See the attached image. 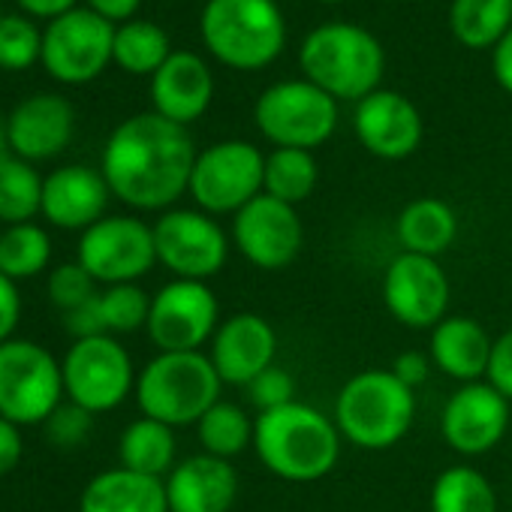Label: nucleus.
<instances>
[{"mask_svg":"<svg viewBox=\"0 0 512 512\" xmlns=\"http://www.w3.org/2000/svg\"><path fill=\"white\" fill-rule=\"evenodd\" d=\"M278 356V335L272 323L260 314H232L226 317L211 344H208V359L226 386H241L253 377H260L266 368L275 365Z\"/></svg>","mask_w":512,"mask_h":512,"instance_id":"nucleus-18","label":"nucleus"},{"mask_svg":"<svg viewBox=\"0 0 512 512\" xmlns=\"http://www.w3.org/2000/svg\"><path fill=\"white\" fill-rule=\"evenodd\" d=\"M320 181V166L311 151L302 148H275L266 154V178H263V193L299 205L305 202Z\"/></svg>","mask_w":512,"mask_h":512,"instance_id":"nucleus-32","label":"nucleus"},{"mask_svg":"<svg viewBox=\"0 0 512 512\" xmlns=\"http://www.w3.org/2000/svg\"><path fill=\"white\" fill-rule=\"evenodd\" d=\"M43 58V34L25 16H0V67L28 70Z\"/></svg>","mask_w":512,"mask_h":512,"instance_id":"nucleus-36","label":"nucleus"},{"mask_svg":"<svg viewBox=\"0 0 512 512\" xmlns=\"http://www.w3.org/2000/svg\"><path fill=\"white\" fill-rule=\"evenodd\" d=\"M76 263L97 284H136L157 263L154 229L139 217H103L82 232Z\"/></svg>","mask_w":512,"mask_h":512,"instance_id":"nucleus-10","label":"nucleus"},{"mask_svg":"<svg viewBox=\"0 0 512 512\" xmlns=\"http://www.w3.org/2000/svg\"><path fill=\"white\" fill-rule=\"evenodd\" d=\"M220 386L208 353H160L136 377V404L169 428L196 425L220 401Z\"/></svg>","mask_w":512,"mask_h":512,"instance_id":"nucleus-6","label":"nucleus"},{"mask_svg":"<svg viewBox=\"0 0 512 512\" xmlns=\"http://www.w3.org/2000/svg\"><path fill=\"white\" fill-rule=\"evenodd\" d=\"M341 440L335 419L302 401L253 419L256 458L287 482H317L332 473L341 458Z\"/></svg>","mask_w":512,"mask_h":512,"instance_id":"nucleus-2","label":"nucleus"},{"mask_svg":"<svg viewBox=\"0 0 512 512\" xmlns=\"http://www.w3.org/2000/svg\"><path fill=\"white\" fill-rule=\"evenodd\" d=\"M199 443L214 458H235L247 446H253V422L247 413L232 401H217L199 422H196Z\"/></svg>","mask_w":512,"mask_h":512,"instance_id":"nucleus-34","label":"nucleus"},{"mask_svg":"<svg viewBox=\"0 0 512 512\" xmlns=\"http://www.w3.org/2000/svg\"><path fill=\"white\" fill-rule=\"evenodd\" d=\"M94 428V413H88L85 407L67 401L61 404L49 419H46V434L55 446H64V449H73L79 443H85V437L91 434Z\"/></svg>","mask_w":512,"mask_h":512,"instance_id":"nucleus-39","label":"nucleus"},{"mask_svg":"<svg viewBox=\"0 0 512 512\" xmlns=\"http://www.w3.org/2000/svg\"><path fill=\"white\" fill-rule=\"evenodd\" d=\"M299 64L305 79L338 103H359L380 88L386 73V49L362 25L326 22L302 40Z\"/></svg>","mask_w":512,"mask_h":512,"instance_id":"nucleus-3","label":"nucleus"},{"mask_svg":"<svg viewBox=\"0 0 512 512\" xmlns=\"http://www.w3.org/2000/svg\"><path fill=\"white\" fill-rule=\"evenodd\" d=\"M199 31L208 52L232 70H263L287 43V22L275 0H208Z\"/></svg>","mask_w":512,"mask_h":512,"instance_id":"nucleus-5","label":"nucleus"},{"mask_svg":"<svg viewBox=\"0 0 512 512\" xmlns=\"http://www.w3.org/2000/svg\"><path fill=\"white\" fill-rule=\"evenodd\" d=\"M214 97V76L193 52H172L169 61L151 76L154 112L187 127L202 118Z\"/></svg>","mask_w":512,"mask_h":512,"instance_id":"nucleus-23","label":"nucleus"},{"mask_svg":"<svg viewBox=\"0 0 512 512\" xmlns=\"http://www.w3.org/2000/svg\"><path fill=\"white\" fill-rule=\"evenodd\" d=\"M332 419L347 443L380 452L407 437L416 419V392L389 368H371L344 383Z\"/></svg>","mask_w":512,"mask_h":512,"instance_id":"nucleus-4","label":"nucleus"},{"mask_svg":"<svg viewBox=\"0 0 512 512\" xmlns=\"http://www.w3.org/2000/svg\"><path fill=\"white\" fill-rule=\"evenodd\" d=\"M383 302L401 326L434 329L449 308V278L431 256L401 250L383 275Z\"/></svg>","mask_w":512,"mask_h":512,"instance_id":"nucleus-16","label":"nucleus"},{"mask_svg":"<svg viewBox=\"0 0 512 512\" xmlns=\"http://www.w3.org/2000/svg\"><path fill=\"white\" fill-rule=\"evenodd\" d=\"M253 121L275 148L314 151L338 127V100L308 79H284L260 94Z\"/></svg>","mask_w":512,"mask_h":512,"instance_id":"nucleus-7","label":"nucleus"},{"mask_svg":"<svg viewBox=\"0 0 512 512\" xmlns=\"http://www.w3.org/2000/svg\"><path fill=\"white\" fill-rule=\"evenodd\" d=\"M247 398H250V404L260 410V413L287 407V404L296 401V380L284 368L272 365L260 377H253L247 383Z\"/></svg>","mask_w":512,"mask_h":512,"instance_id":"nucleus-38","label":"nucleus"},{"mask_svg":"<svg viewBox=\"0 0 512 512\" xmlns=\"http://www.w3.org/2000/svg\"><path fill=\"white\" fill-rule=\"evenodd\" d=\"M431 368H434V362H431V356H425V353H419V350H407V353H401L395 362H392V374L407 386V389H419L428 377H431Z\"/></svg>","mask_w":512,"mask_h":512,"instance_id":"nucleus-43","label":"nucleus"},{"mask_svg":"<svg viewBox=\"0 0 512 512\" xmlns=\"http://www.w3.org/2000/svg\"><path fill=\"white\" fill-rule=\"evenodd\" d=\"M115 28L94 10H70L43 34V64L67 85L97 79L112 61Z\"/></svg>","mask_w":512,"mask_h":512,"instance_id":"nucleus-15","label":"nucleus"},{"mask_svg":"<svg viewBox=\"0 0 512 512\" xmlns=\"http://www.w3.org/2000/svg\"><path fill=\"white\" fill-rule=\"evenodd\" d=\"M52 260V238L37 223H16L0 232V275L25 281L40 275Z\"/></svg>","mask_w":512,"mask_h":512,"instance_id":"nucleus-33","label":"nucleus"},{"mask_svg":"<svg viewBox=\"0 0 512 512\" xmlns=\"http://www.w3.org/2000/svg\"><path fill=\"white\" fill-rule=\"evenodd\" d=\"M64 326H67V332H70L76 341L109 335V332H106V323H103V311H100V296H94L88 305H82V308L64 314Z\"/></svg>","mask_w":512,"mask_h":512,"instance_id":"nucleus-41","label":"nucleus"},{"mask_svg":"<svg viewBox=\"0 0 512 512\" xmlns=\"http://www.w3.org/2000/svg\"><path fill=\"white\" fill-rule=\"evenodd\" d=\"M491 70H494V79L497 85L512 94V28L503 34V40L491 49Z\"/></svg>","mask_w":512,"mask_h":512,"instance_id":"nucleus-45","label":"nucleus"},{"mask_svg":"<svg viewBox=\"0 0 512 512\" xmlns=\"http://www.w3.org/2000/svg\"><path fill=\"white\" fill-rule=\"evenodd\" d=\"M196 145L187 127L142 112L115 127L103 148V178L124 205L163 211L190 190Z\"/></svg>","mask_w":512,"mask_h":512,"instance_id":"nucleus-1","label":"nucleus"},{"mask_svg":"<svg viewBox=\"0 0 512 512\" xmlns=\"http://www.w3.org/2000/svg\"><path fill=\"white\" fill-rule=\"evenodd\" d=\"M61 371L67 398L88 413L115 410L136 389L133 359L112 335L73 341L61 362Z\"/></svg>","mask_w":512,"mask_h":512,"instance_id":"nucleus-11","label":"nucleus"},{"mask_svg":"<svg viewBox=\"0 0 512 512\" xmlns=\"http://www.w3.org/2000/svg\"><path fill=\"white\" fill-rule=\"evenodd\" d=\"M0 232H4V229H0Z\"/></svg>","mask_w":512,"mask_h":512,"instance_id":"nucleus-50","label":"nucleus"},{"mask_svg":"<svg viewBox=\"0 0 512 512\" xmlns=\"http://www.w3.org/2000/svg\"><path fill=\"white\" fill-rule=\"evenodd\" d=\"M266 154L244 142H214L196 154L190 175V196L205 214H238L247 202L263 193Z\"/></svg>","mask_w":512,"mask_h":512,"instance_id":"nucleus-9","label":"nucleus"},{"mask_svg":"<svg viewBox=\"0 0 512 512\" xmlns=\"http://www.w3.org/2000/svg\"><path fill=\"white\" fill-rule=\"evenodd\" d=\"M97 293V281L79 266V263H64L49 275V299L61 314H70L82 305H88Z\"/></svg>","mask_w":512,"mask_h":512,"instance_id":"nucleus-37","label":"nucleus"},{"mask_svg":"<svg viewBox=\"0 0 512 512\" xmlns=\"http://www.w3.org/2000/svg\"><path fill=\"white\" fill-rule=\"evenodd\" d=\"M142 0H88V10L100 13L109 22H130Z\"/></svg>","mask_w":512,"mask_h":512,"instance_id":"nucleus-46","label":"nucleus"},{"mask_svg":"<svg viewBox=\"0 0 512 512\" xmlns=\"http://www.w3.org/2000/svg\"><path fill=\"white\" fill-rule=\"evenodd\" d=\"M491 344L488 332L473 317H443L431 329L428 356L446 377L464 383H479L488 374L491 362Z\"/></svg>","mask_w":512,"mask_h":512,"instance_id":"nucleus-24","label":"nucleus"},{"mask_svg":"<svg viewBox=\"0 0 512 512\" xmlns=\"http://www.w3.org/2000/svg\"><path fill=\"white\" fill-rule=\"evenodd\" d=\"M220 326L217 296L205 281H169L157 290L148 311V338L160 353H193L211 344Z\"/></svg>","mask_w":512,"mask_h":512,"instance_id":"nucleus-13","label":"nucleus"},{"mask_svg":"<svg viewBox=\"0 0 512 512\" xmlns=\"http://www.w3.org/2000/svg\"><path fill=\"white\" fill-rule=\"evenodd\" d=\"M19 317H22V296L16 290V281L0 275V344L13 341Z\"/></svg>","mask_w":512,"mask_h":512,"instance_id":"nucleus-42","label":"nucleus"},{"mask_svg":"<svg viewBox=\"0 0 512 512\" xmlns=\"http://www.w3.org/2000/svg\"><path fill=\"white\" fill-rule=\"evenodd\" d=\"M7 148H10V142H7V124L0 121V157L7 154Z\"/></svg>","mask_w":512,"mask_h":512,"instance_id":"nucleus-48","label":"nucleus"},{"mask_svg":"<svg viewBox=\"0 0 512 512\" xmlns=\"http://www.w3.org/2000/svg\"><path fill=\"white\" fill-rule=\"evenodd\" d=\"M449 28L467 49H494L512 28V0H452Z\"/></svg>","mask_w":512,"mask_h":512,"instance_id":"nucleus-28","label":"nucleus"},{"mask_svg":"<svg viewBox=\"0 0 512 512\" xmlns=\"http://www.w3.org/2000/svg\"><path fill=\"white\" fill-rule=\"evenodd\" d=\"M509 428V401L485 380L464 383L443 407L440 431L458 455H482L494 449Z\"/></svg>","mask_w":512,"mask_h":512,"instance_id":"nucleus-17","label":"nucleus"},{"mask_svg":"<svg viewBox=\"0 0 512 512\" xmlns=\"http://www.w3.org/2000/svg\"><path fill=\"white\" fill-rule=\"evenodd\" d=\"M431 512H497V494L485 473L455 464L434 479Z\"/></svg>","mask_w":512,"mask_h":512,"instance_id":"nucleus-30","label":"nucleus"},{"mask_svg":"<svg viewBox=\"0 0 512 512\" xmlns=\"http://www.w3.org/2000/svg\"><path fill=\"white\" fill-rule=\"evenodd\" d=\"M43 211V178L40 172L16 157H0V223H31Z\"/></svg>","mask_w":512,"mask_h":512,"instance_id":"nucleus-31","label":"nucleus"},{"mask_svg":"<svg viewBox=\"0 0 512 512\" xmlns=\"http://www.w3.org/2000/svg\"><path fill=\"white\" fill-rule=\"evenodd\" d=\"M455 235H458V217L437 196L413 199L398 214V241L404 253H419L437 260L440 253L449 250Z\"/></svg>","mask_w":512,"mask_h":512,"instance_id":"nucleus-26","label":"nucleus"},{"mask_svg":"<svg viewBox=\"0 0 512 512\" xmlns=\"http://www.w3.org/2000/svg\"><path fill=\"white\" fill-rule=\"evenodd\" d=\"M320 4H344V0H320Z\"/></svg>","mask_w":512,"mask_h":512,"instance_id":"nucleus-49","label":"nucleus"},{"mask_svg":"<svg viewBox=\"0 0 512 512\" xmlns=\"http://www.w3.org/2000/svg\"><path fill=\"white\" fill-rule=\"evenodd\" d=\"M232 244L256 269L281 272L296 263L305 244V226L296 205L260 193L232 214Z\"/></svg>","mask_w":512,"mask_h":512,"instance_id":"nucleus-14","label":"nucleus"},{"mask_svg":"<svg viewBox=\"0 0 512 512\" xmlns=\"http://www.w3.org/2000/svg\"><path fill=\"white\" fill-rule=\"evenodd\" d=\"M22 449H25V446H22V431H19V425L0 416V476L10 473V470L19 464Z\"/></svg>","mask_w":512,"mask_h":512,"instance_id":"nucleus-44","label":"nucleus"},{"mask_svg":"<svg viewBox=\"0 0 512 512\" xmlns=\"http://www.w3.org/2000/svg\"><path fill=\"white\" fill-rule=\"evenodd\" d=\"M353 130L368 154L380 160H404L419 148L425 124L413 100L398 91L377 88L356 103Z\"/></svg>","mask_w":512,"mask_h":512,"instance_id":"nucleus-19","label":"nucleus"},{"mask_svg":"<svg viewBox=\"0 0 512 512\" xmlns=\"http://www.w3.org/2000/svg\"><path fill=\"white\" fill-rule=\"evenodd\" d=\"M485 380L506 398L512 401V329H506L500 338L491 344V362Z\"/></svg>","mask_w":512,"mask_h":512,"instance_id":"nucleus-40","label":"nucleus"},{"mask_svg":"<svg viewBox=\"0 0 512 512\" xmlns=\"http://www.w3.org/2000/svg\"><path fill=\"white\" fill-rule=\"evenodd\" d=\"M154 229L157 263L181 281L214 278L229 256V238L223 226L196 208L163 211Z\"/></svg>","mask_w":512,"mask_h":512,"instance_id":"nucleus-12","label":"nucleus"},{"mask_svg":"<svg viewBox=\"0 0 512 512\" xmlns=\"http://www.w3.org/2000/svg\"><path fill=\"white\" fill-rule=\"evenodd\" d=\"M100 311L106 332L112 335H130L142 326H148L151 299L139 284H115L100 293Z\"/></svg>","mask_w":512,"mask_h":512,"instance_id":"nucleus-35","label":"nucleus"},{"mask_svg":"<svg viewBox=\"0 0 512 512\" xmlns=\"http://www.w3.org/2000/svg\"><path fill=\"white\" fill-rule=\"evenodd\" d=\"M118 458H121V467H127V470L163 479L175 467L172 464L175 461V434L169 425L142 416L124 428V434L118 440Z\"/></svg>","mask_w":512,"mask_h":512,"instance_id":"nucleus-27","label":"nucleus"},{"mask_svg":"<svg viewBox=\"0 0 512 512\" xmlns=\"http://www.w3.org/2000/svg\"><path fill=\"white\" fill-rule=\"evenodd\" d=\"M22 10L31 16H43V19H58L70 10H76V0H19Z\"/></svg>","mask_w":512,"mask_h":512,"instance_id":"nucleus-47","label":"nucleus"},{"mask_svg":"<svg viewBox=\"0 0 512 512\" xmlns=\"http://www.w3.org/2000/svg\"><path fill=\"white\" fill-rule=\"evenodd\" d=\"M79 512H169L166 479L127 467L103 470L85 485Z\"/></svg>","mask_w":512,"mask_h":512,"instance_id":"nucleus-25","label":"nucleus"},{"mask_svg":"<svg viewBox=\"0 0 512 512\" xmlns=\"http://www.w3.org/2000/svg\"><path fill=\"white\" fill-rule=\"evenodd\" d=\"M76 115L73 106L58 94H37L16 106L7 121V142L22 160L58 157L73 139Z\"/></svg>","mask_w":512,"mask_h":512,"instance_id":"nucleus-20","label":"nucleus"},{"mask_svg":"<svg viewBox=\"0 0 512 512\" xmlns=\"http://www.w3.org/2000/svg\"><path fill=\"white\" fill-rule=\"evenodd\" d=\"M64 404L61 362L34 341L0 344V416L16 425L46 422Z\"/></svg>","mask_w":512,"mask_h":512,"instance_id":"nucleus-8","label":"nucleus"},{"mask_svg":"<svg viewBox=\"0 0 512 512\" xmlns=\"http://www.w3.org/2000/svg\"><path fill=\"white\" fill-rule=\"evenodd\" d=\"M169 37L160 25L145 19H130L115 28L112 61L133 76H154L169 61Z\"/></svg>","mask_w":512,"mask_h":512,"instance_id":"nucleus-29","label":"nucleus"},{"mask_svg":"<svg viewBox=\"0 0 512 512\" xmlns=\"http://www.w3.org/2000/svg\"><path fill=\"white\" fill-rule=\"evenodd\" d=\"M238 497V473L226 458L190 455L166 476L169 512H229Z\"/></svg>","mask_w":512,"mask_h":512,"instance_id":"nucleus-22","label":"nucleus"},{"mask_svg":"<svg viewBox=\"0 0 512 512\" xmlns=\"http://www.w3.org/2000/svg\"><path fill=\"white\" fill-rule=\"evenodd\" d=\"M109 184L91 166H61L43 178V217L61 229H88L106 217Z\"/></svg>","mask_w":512,"mask_h":512,"instance_id":"nucleus-21","label":"nucleus"}]
</instances>
